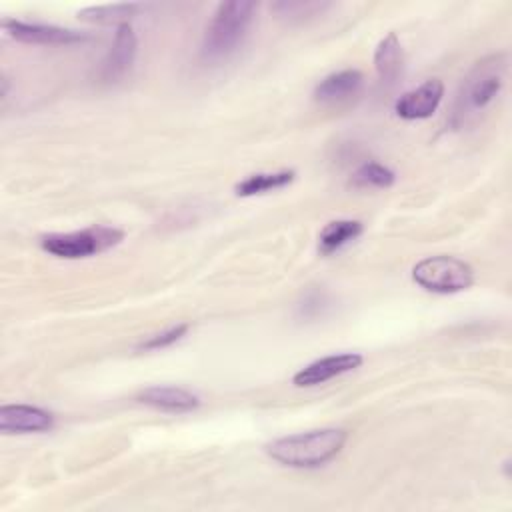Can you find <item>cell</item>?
Here are the masks:
<instances>
[{
    "label": "cell",
    "mask_w": 512,
    "mask_h": 512,
    "mask_svg": "<svg viewBox=\"0 0 512 512\" xmlns=\"http://www.w3.org/2000/svg\"><path fill=\"white\" fill-rule=\"evenodd\" d=\"M346 440L348 432L342 428H318L272 440L266 452L270 458L290 468H316L332 460Z\"/></svg>",
    "instance_id": "obj_1"
},
{
    "label": "cell",
    "mask_w": 512,
    "mask_h": 512,
    "mask_svg": "<svg viewBox=\"0 0 512 512\" xmlns=\"http://www.w3.org/2000/svg\"><path fill=\"white\" fill-rule=\"evenodd\" d=\"M258 10L256 2L232 0L220 2L206 26L202 38V56L206 60L228 58L248 34V28Z\"/></svg>",
    "instance_id": "obj_2"
},
{
    "label": "cell",
    "mask_w": 512,
    "mask_h": 512,
    "mask_svg": "<svg viewBox=\"0 0 512 512\" xmlns=\"http://www.w3.org/2000/svg\"><path fill=\"white\" fill-rule=\"evenodd\" d=\"M508 70L506 54H490L474 64L464 78L458 94V114H472L484 110L502 90Z\"/></svg>",
    "instance_id": "obj_3"
},
{
    "label": "cell",
    "mask_w": 512,
    "mask_h": 512,
    "mask_svg": "<svg viewBox=\"0 0 512 512\" xmlns=\"http://www.w3.org/2000/svg\"><path fill=\"white\" fill-rule=\"evenodd\" d=\"M412 278L424 290L436 294H454L472 286L474 270L456 256H428L412 268Z\"/></svg>",
    "instance_id": "obj_4"
},
{
    "label": "cell",
    "mask_w": 512,
    "mask_h": 512,
    "mask_svg": "<svg viewBox=\"0 0 512 512\" xmlns=\"http://www.w3.org/2000/svg\"><path fill=\"white\" fill-rule=\"evenodd\" d=\"M124 238L122 230L110 226H92L86 230L66 232V234H48L40 240V246L58 258H86L116 246Z\"/></svg>",
    "instance_id": "obj_5"
},
{
    "label": "cell",
    "mask_w": 512,
    "mask_h": 512,
    "mask_svg": "<svg viewBox=\"0 0 512 512\" xmlns=\"http://www.w3.org/2000/svg\"><path fill=\"white\" fill-rule=\"evenodd\" d=\"M2 28L12 38H16L18 42H26V44H52V46L64 44L66 46V44H76V42L88 40L86 34L76 32V30L50 26V24L22 22V20H2Z\"/></svg>",
    "instance_id": "obj_6"
},
{
    "label": "cell",
    "mask_w": 512,
    "mask_h": 512,
    "mask_svg": "<svg viewBox=\"0 0 512 512\" xmlns=\"http://www.w3.org/2000/svg\"><path fill=\"white\" fill-rule=\"evenodd\" d=\"M362 364V356L356 352H342V354H332V356H324L318 358L314 362H310L308 366L300 368L292 382L296 386H318L324 384L340 374L352 372Z\"/></svg>",
    "instance_id": "obj_7"
},
{
    "label": "cell",
    "mask_w": 512,
    "mask_h": 512,
    "mask_svg": "<svg viewBox=\"0 0 512 512\" xmlns=\"http://www.w3.org/2000/svg\"><path fill=\"white\" fill-rule=\"evenodd\" d=\"M444 96V84L438 78L426 80L424 84H420L418 88L402 94L396 100V114L404 120H422V118H430Z\"/></svg>",
    "instance_id": "obj_8"
},
{
    "label": "cell",
    "mask_w": 512,
    "mask_h": 512,
    "mask_svg": "<svg viewBox=\"0 0 512 512\" xmlns=\"http://www.w3.org/2000/svg\"><path fill=\"white\" fill-rule=\"evenodd\" d=\"M136 34L132 30L130 24H122L116 28L114 34V42L106 54V58L102 60V70L100 76L106 82H116L120 80L126 72H130L134 58H136Z\"/></svg>",
    "instance_id": "obj_9"
},
{
    "label": "cell",
    "mask_w": 512,
    "mask_h": 512,
    "mask_svg": "<svg viewBox=\"0 0 512 512\" xmlns=\"http://www.w3.org/2000/svg\"><path fill=\"white\" fill-rule=\"evenodd\" d=\"M54 426V416L38 406L6 404L0 408V430L4 434L46 432Z\"/></svg>",
    "instance_id": "obj_10"
},
{
    "label": "cell",
    "mask_w": 512,
    "mask_h": 512,
    "mask_svg": "<svg viewBox=\"0 0 512 512\" xmlns=\"http://www.w3.org/2000/svg\"><path fill=\"white\" fill-rule=\"evenodd\" d=\"M364 84V76L358 70H340L334 74H328L326 78H322L316 88H314V100L324 102V104H334V102H342L348 100L352 96H356L362 90Z\"/></svg>",
    "instance_id": "obj_11"
},
{
    "label": "cell",
    "mask_w": 512,
    "mask_h": 512,
    "mask_svg": "<svg viewBox=\"0 0 512 512\" xmlns=\"http://www.w3.org/2000/svg\"><path fill=\"white\" fill-rule=\"evenodd\" d=\"M138 402L164 412H190L200 406L196 394L178 386H150L138 394Z\"/></svg>",
    "instance_id": "obj_12"
},
{
    "label": "cell",
    "mask_w": 512,
    "mask_h": 512,
    "mask_svg": "<svg viewBox=\"0 0 512 512\" xmlns=\"http://www.w3.org/2000/svg\"><path fill=\"white\" fill-rule=\"evenodd\" d=\"M402 62H404V56H402L400 40L394 32H390L378 42L374 52V66H376L378 78L386 84H392L402 72Z\"/></svg>",
    "instance_id": "obj_13"
},
{
    "label": "cell",
    "mask_w": 512,
    "mask_h": 512,
    "mask_svg": "<svg viewBox=\"0 0 512 512\" xmlns=\"http://www.w3.org/2000/svg\"><path fill=\"white\" fill-rule=\"evenodd\" d=\"M362 234V222L358 220H334L326 224L318 236V250L322 254H332L356 240Z\"/></svg>",
    "instance_id": "obj_14"
},
{
    "label": "cell",
    "mask_w": 512,
    "mask_h": 512,
    "mask_svg": "<svg viewBox=\"0 0 512 512\" xmlns=\"http://www.w3.org/2000/svg\"><path fill=\"white\" fill-rule=\"evenodd\" d=\"M292 180H294V172L292 170L260 172V174H252V176L244 178L242 182H238L234 190H236L238 196H256V194H264L268 190L284 188Z\"/></svg>",
    "instance_id": "obj_15"
},
{
    "label": "cell",
    "mask_w": 512,
    "mask_h": 512,
    "mask_svg": "<svg viewBox=\"0 0 512 512\" xmlns=\"http://www.w3.org/2000/svg\"><path fill=\"white\" fill-rule=\"evenodd\" d=\"M138 4L134 2H118V4H102V6H88L78 12V16L86 22L94 24H128V18L134 16Z\"/></svg>",
    "instance_id": "obj_16"
},
{
    "label": "cell",
    "mask_w": 512,
    "mask_h": 512,
    "mask_svg": "<svg viewBox=\"0 0 512 512\" xmlns=\"http://www.w3.org/2000/svg\"><path fill=\"white\" fill-rule=\"evenodd\" d=\"M394 172L378 162H366L352 174V184L358 188H388L394 184Z\"/></svg>",
    "instance_id": "obj_17"
},
{
    "label": "cell",
    "mask_w": 512,
    "mask_h": 512,
    "mask_svg": "<svg viewBox=\"0 0 512 512\" xmlns=\"http://www.w3.org/2000/svg\"><path fill=\"white\" fill-rule=\"evenodd\" d=\"M272 8L280 16L292 20V18H302V16L304 18L306 16H314L316 12H322L324 8H328V4H324V2H304V0L292 2V0H288V2H276V4H272Z\"/></svg>",
    "instance_id": "obj_18"
},
{
    "label": "cell",
    "mask_w": 512,
    "mask_h": 512,
    "mask_svg": "<svg viewBox=\"0 0 512 512\" xmlns=\"http://www.w3.org/2000/svg\"><path fill=\"white\" fill-rule=\"evenodd\" d=\"M186 332H188V324L172 326V328H168V330H164V332H160V334L152 336L150 340L142 342V344H140V348H142V350H158V348H166V346H170V344L178 342Z\"/></svg>",
    "instance_id": "obj_19"
}]
</instances>
